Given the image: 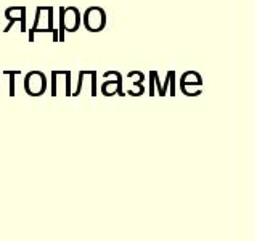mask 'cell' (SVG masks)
Returning a JSON list of instances; mask_svg holds the SVG:
<instances>
[{
    "label": "cell",
    "mask_w": 257,
    "mask_h": 241,
    "mask_svg": "<svg viewBox=\"0 0 257 241\" xmlns=\"http://www.w3.org/2000/svg\"><path fill=\"white\" fill-rule=\"evenodd\" d=\"M60 21L63 23L64 32H76L82 23V13L77 7H60Z\"/></svg>",
    "instance_id": "obj_4"
},
{
    "label": "cell",
    "mask_w": 257,
    "mask_h": 241,
    "mask_svg": "<svg viewBox=\"0 0 257 241\" xmlns=\"http://www.w3.org/2000/svg\"><path fill=\"white\" fill-rule=\"evenodd\" d=\"M63 79H64V93H66V96H71V93H72V90H71V71H64V76H63Z\"/></svg>",
    "instance_id": "obj_11"
},
{
    "label": "cell",
    "mask_w": 257,
    "mask_h": 241,
    "mask_svg": "<svg viewBox=\"0 0 257 241\" xmlns=\"http://www.w3.org/2000/svg\"><path fill=\"white\" fill-rule=\"evenodd\" d=\"M103 77H114V79L104 80V82L101 84L100 90L104 96H111V95H116V93L119 96L125 95L124 88H122V76H120L119 71H106Z\"/></svg>",
    "instance_id": "obj_5"
},
{
    "label": "cell",
    "mask_w": 257,
    "mask_h": 241,
    "mask_svg": "<svg viewBox=\"0 0 257 241\" xmlns=\"http://www.w3.org/2000/svg\"><path fill=\"white\" fill-rule=\"evenodd\" d=\"M26 16H28V8L26 7H8L7 10H5V18L8 20V26H5L4 32H8L12 28H13V24L16 21H20L21 24V32L24 34V32L28 31V24H26Z\"/></svg>",
    "instance_id": "obj_6"
},
{
    "label": "cell",
    "mask_w": 257,
    "mask_h": 241,
    "mask_svg": "<svg viewBox=\"0 0 257 241\" xmlns=\"http://www.w3.org/2000/svg\"><path fill=\"white\" fill-rule=\"evenodd\" d=\"M37 32H52L53 42H58V31L53 26V7H37L34 24L29 29V42H34Z\"/></svg>",
    "instance_id": "obj_1"
},
{
    "label": "cell",
    "mask_w": 257,
    "mask_h": 241,
    "mask_svg": "<svg viewBox=\"0 0 257 241\" xmlns=\"http://www.w3.org/2000/svg\"><path fill=\"white\" fill-rule=\"evenodd\" d=\"M188 85H196V87H201L203 85V77H201L199 72L196 71H185L183 74L180 76V90L183 88H187Z\"/></svg>",
    "instance_id": "obj_7"
},
{
    "label": "cell",
    "mask_w": 257,
    "mask_h": 241,
    "mask_svg": "<svg viewBox=\"0 0 257 241\" xmlns=\"http://www.w3.org/2000/svg\"><path fill=\"white\" fill-rule=\"evenodd\" d=\"M150 95L155 96V79H153V72L150 71Z\"/></svg>",
    "instance_id": "obj_15"
},
{
    "label": "cell",
    "mask_w": 257,
    "mask_h": 241,
    "mask_svg": "<svg viewBox=\"0 0 257 241\" xmlns=\"http://www.w3.org/2000/svg\"><path fill=\"white\" fill-rule=\"evenodd\" d=\"M47 76L42 71H29L24 76V92L29 96H42L47 92Z\"/></svg>",
    "instance_id": "obj_3"
},
{
    "label": "cell",
    "mask_w": 257,
    "mask_h": 241,
    "mask_svg": "<svg viewBox=\"0 0 257 241\" xmlns=\"http://www.w3.org/2000/svg\"><path fill=\"white\" fill-rule=\"evenodd\" d=\"M169 93L175 95V71H169Z\"/></svg>",
    "instance_id": "obj_12"
},
{
    "label": "cell",
    "mask_w": 257,
    "mask_h": 241,
    "mask_svg": "<svg viewBox=\"0 0 257 241\" xmlns=\"http://www.w3.org/2000/svg\"><path fill=\"white\" fill-rule=\"evenodd\" d=\"M88 72H90V71H80V72H79V79H77V87H76V90L71 93L72 96H77V95H80V90H82V82H84L85 76H88Z\"/></svg>",
    "instance_id": "obj_9"
},
{
    "label": "cell",
    "mask_w": 257,
    "mask_h": 241,
    "mask_svg": "<svg viewBox=\"0 0 257 241\" xmlns=\"http://www.w3.org/2000/svg\"><path fill=\"white\" fill-rule=\"evenodd\" d=\"M82 23L88 32H100L106 28V12L101 7H88L82 13Z\"/></svg>",
    "instance_id": "obj_2"
},
{
    "label": "cell",
    "mask_w": 257,
    "mask_h": 241,
    "mask_svg": "<svg viewBox=\"0 0 257 241\" xmlns=\"http://www.w3.org/2000/svg\"><path fill=\"white\" fill-rule=\"evenodd\" d=\"M5 76H10V96H15V76L20 74V71H4Z\"/></svg>",
    "instance_id": "obj_10"
},
{
    "label": "cell",
    "mask_w": 257,
    "mask_h": 241,
    "mask_svg": "<svg viewBox=\"0 0 257 241\" xmlns=\"http://www.w3.org/2000/svg\"><path fill=\"white\" fill-rule=\"evenodd\" d=\"M56 82H58V71H52V96H56Z\"/></svg>",
    "instance_id": "obj_14"
},
{
    "label": "cell",
    "mask_w": 257,
    "mask_h": 241,
    "mask_svg": "<svg viewBox=\"0 0 257 241\" xmlns=\"http://www.w3.org/2000/svg\"><path fill=\"white\" fill-rule=\"evenodd\" d=\"M90 95H96V71H90Z\"/></svg>",
    "instance_id": "obj_13"
},
{
    "label": "cell",
    "mask_w": 257,
    "mask_h": 241,
    "mask_svg": "<svg viewBox=\"0 0 257 241\" xmlns=\"http://www.w3.org/2000/svg\"><path fill=\"white\" fill-rule=\"evenodd\" d=\"M127 77H137L135 82H134V87L137 88V90H128V95L132 96H140L145 93V87H143V80H145V74L142 71H131L127 74Z\"/></svg>",
    "instance_id": "obj_8"
}]
</instances>
